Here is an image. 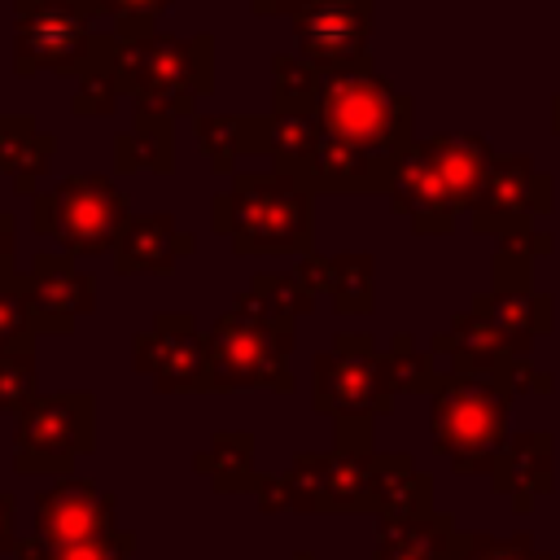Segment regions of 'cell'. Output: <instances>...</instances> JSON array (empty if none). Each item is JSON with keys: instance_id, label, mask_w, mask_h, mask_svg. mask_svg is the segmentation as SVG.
<instances>
[{"instance_id": "cell-1", "label": "cell", "mask_w": 560, "mask_h": 560, "mask_svg": "<svg viewBox=\"0 0 560 560\" xmlns=\"http://www.w3.org/2000/svg\"><path fill=\"white\" fill-rule=\"evenodd\" d=\"M315 184L298 171H241L228 192L214 197V228L236 254L298 258L315 241Z\"/></svg>"}, {"instance_id": "cell-2", "label": "cell", "mask_w": 560, "mask_h": 560, "mask_svg": "<svg viewBox=\"0 0 560 560\" xmlns=\"http://www.w3.org/2000/svg\"><path fill=\"white\" fill-rule=\"evenodd\" d=\"M114 79L136 109L153 114H192V105L214 88V35H171L144 31L114 44Z\"/></svg>"}, {"instance_id": "cell-3", "label": "cell", "mask_w": 560, "mask_h": 560, "mask_svg": "<svg viewBox=\"0 0 560 560\" xmlns=\"http://www.w3.org/2000/svg\"><path fill=\"white\" fill-rule=\"evenodd\" d=\"M512 381L508 368L499 372H442L433 389V451L455 472H490L503 442H508V416H512Z\"/></svg>"}, {"instance_id": "cell-4", "label": "cell", "mask_w": 560, "mask_h": 560, "mask_svg": "<svg viewBox=\"0 0 560 560\" xmlns=\"http://www.w3.org/2000/svg\"><path fill=\"white\" fill-rule=\"evenodd\" d=\"M96 0H13V70L18 74H88L109 66L118 35L96 31Z\"/></svg>"}, {"instance_id": "cell-5", "label": "cell", "mask_w": 560, "mask_h": 560, "mask_svg": "<svg viewBox=\"0 0 560 560\" xmlns=\"http://www.w3.org/2000/svg\"><path fill=\"white\" fill-rule=\"evenodd\" d=\"M210 346V389H293L289 354H293V324L271 319L258 298L245 289L206 332Z\"/></svg>"}, {"instance_id": "cell-6", "label": "cell", "mask_w": 560, "mask_h": 560, "mask_svg": "<svg viewBox=\"0 0 560 560\" xmlns=\"http://www.w3.org/2000/svg\"><path fill=\"white\" fill-rule=\"evenodd\" d=\"M315 118H319L324 136L368 149V153H381L389 162H398L402 149L416 140L411 136V96L372 70L324 74Z\"/></svg>"}, {"instance_id": "cell-7", "label": "cell", "mask_w": 560, "mask_h": 560, "mask_svg": "<svg viewBox=\"0 0 560 560\" xmlns=\"http://www.w3.org/2000/svg\"><path fill=\"white\" fill-rule=\"evenodd\" d=\"M372 446L337 442L332 451H302L289 472L258 481L262 512H372Z\"/></svg>"}, {"instance_id": "cell-8", "label": "cell", "mask_w": 560, "mask_h": 560, "mask_svg": "<svg viewBox=\"0 0 560 560\" xmlns=\"http://www.w3.org/2000/svg\"><path fill=\"white\" fill-rule=\"evenodd\" d=\"M131 219L127 192L109 175H66L52 188L35 192V232L57 241V254L66 258H96L114 254L122 223Z\"/></svg>"}, {"instance_id": "cell-9", "label": "cell", "mask_w": 560, "mask_h": 560, "mask_svg": "<svg viewBox=\"0 0 560 560\" xmlns=\"http://www.w3.org/2000/svg\"><path fill=\"white\" fill-rule=\"evenodd\" d=\"M88 451H96V398L83 389L35 394L13 416L18 472H70Z\"/></svg>"}, {"instance_id": "cell-10", "label": "cell", "mask_w": 560, "mask_h": 560, "mask_svg": "<svg viewBox=\"0 0 560 560\" xmlns=\"http://www.w3.org/2000/svg\"><path fill=\"white\" fill-rule=\"evenodd\" d=\"M394 407L389 354H381L368 337L341 332L332 350L315 354V411L341 420L372 424Z\"/></svg>"}, {"instance_id": "cell-11", "label": "cell", "mask_w": 560, "mask_h": 560, "mask_svg": "<svg viewBox=\"0 0 560 560\" xmlns=\"http://www.w3.org/2000/svg\"><path fill=\"white\" fill-rule=\"evenodd\" d=\"M372 0H306L293 13L298 57H306L319 74L341 70H372V31H376Z\"/></svg>"}, {"instance_id": "cell-12", "label": "cell", "mask_w": 560, "mask_h": 560, "mask_svg": "<svg viewBox=\"0 0 560 560\" xmlns=\"http://www.w3.org/2000/svg\"><path fill=\"white\" fill-rule=\"evenodd\" d=\"M136 372L153 381L158 394H201L210 389V346L197 328L192 315L171 311L158 315L149 332L136 337L131 346Z\"/></svg>"}, {"instance_id": "cell-13", "label": "cell", "mask_w": 560, "mask_h": 560, "mask_svg": "<svg viewBox=\"0 0 560 560\" xmlns=\"http://www.w3.org/2000/svg\"><path fill=\"white\" fill-rule=\"evenodd\" d=\"M547 210H551V175L538 171L529 153H512V158L494 153L481 197L472 201L468 214L477 232H529V223Z\"/></svg>"}, {"instance_id": "cell-14", "label": "cell", "mask_w": 560, "mask_h": 560, "mask_svg": "<svg viewBox=\"0 0 560 560\" xmlns=\"http://www.w3.org/2000/svg\"><path fill=\"white\" fill-rule=\"evenodd\" d=\"M26 315L35 332H74L83 315L96 311V280L66 254H35L26 271H18Z\"/></svg>"}, {"instance_id": "cell-15", "label": "cell", "mask_w": 560, "mask_h": 560, "mask_svg": "<svg viewBox=\"0 0 560 560\" xmlns=\"http://www.w3.org/2000/svg\"><path fill=\"white\" fill-rule=\"evenodd\" d=\"M114 529V494L83 477H61L35 494V538L48 547L92 542Z\"/></svg>"}, {"instance_id": "cell-16", "label": "cell", "mask_w": 560, "mask_h": 560, "mask_svg": "<svg viewBox=\"0 0 560 560\" xmlns=\"http://www.w3.org/2000/svg\"><path fill=\"white\" fill-rule=\"evenodd\" d=\"M389 201L394 210L411 223V232H451L455 219H459V206L455 197L446 192L442 175L433 171L429 153L420 140H411L394 166V179H389Z\"/></svg>"}, {"instance_id": "cell-17", "label": "cell", "mask_w": 560, "mask_h": 560, "mask_svg": "<svg viewBox=\"0 0 560 560\" xmlns=\"http://www.w3.org/2000/svg\"><path fill=\"white\" fill-rule=\"evenodd\" d=\"M192 236L175 228V214H131L114 245L118 276H171L184 254H192Z\"/></svg>"}, {"instance_id": "cell-18", "label": "cell", "mask_w": 560, "mask_h": 560, "mask_svg": "<svg viewBox=\"0 0 560 560\" xmlns=\"http://www.w3.org/2000/svg\"><path fill=\"white\" fill-rule=\"evenodd\" d=\"M433 354L446 359L442 372H499L512 363V350L481 298L472 302V311H459L442 337H433Z\"/></svg>"}, {"instance_id": "cell-19", "label": "cell", "mask_w": 560, "mask_h": 560, "mask_svg": "<svg viewBox=\"0 0 560 560\" xmlns=\"http://www.w3.org/2000/svg\"><path fill=\"white\" fill-rule=\"evenodd\" d=\"M455 542H459V534H455L451 512L381 516L372 560H455Z\"/></svg>"}, {"instance_id": "cell-20", "label": "cell", "mask_w": 560, "mask_h": 560, "mask_svg": "<svg viewBox=\"0 0 560 560\" xmlns=\"http://www.w3.org/2000/svg\"><path fill=\"white\" fill-rule=\"evenodd\" d=\"M494 490L516 503V512H529L538 494L551 490V433H516L503 442L494 459Z\"/></svg>"}, {"instance_id": "cell-21", "label": "cell", "mask_w": 560, "mask_h": 560, "mask_svg": "<svg viewBox=\"0 0 560 560\" xmlns=\"http://www.w3.org/2000/svg\"><path fill=\"white\" fill-rule=\"evenodd\" d=\"M372 512L381 516H420L433 512L429 503V477L416 472L411 455H376L372 459Z\"/></svg>"}, {"instance_id": "cell-22", "label": "cell", "mask_w": 560, "mask_h": 560, "mask_svg": "<svg viewBox=\"0 0 560 560\" xmlns=\"http://www.w3.org/2000/svg\"><path fill=\"white\" fill-rule=\"evenodd\" d=\"M114 166L122 175H136V171L171 175L175 171V127H171V118L153 114V109H136V122L114 140Z\"/></svg>"}, {"instance_id": "cell-23", "label": "cell", "mask_w": 560, "mask_h": 560, "mask_svg": "<svg viewBox=\"0 0 560 560\" xmlns=\"http://www.w3.org/2000/svg\"><path fill=\"white\" fill-rule=\"evenodd\" d=\"M197 140L210 158L214 175H228L241 153H267V118L249 114H197Z\"/></svg>"}, {"instance_id": "cell-24", "label": "cell", "mask_w": 560, "mask_h": 560, "mask_svg": "<svg viewBox=\"0 0 560 560\" xmlns=\"http://www.w3.org/2000/svg\"><path fill=\"white\" fill-rule=\"evenodd\" d=\"M52 153H57V140L44 136L35 118L0 114V175H9L22 192H31V184L52 166Z\"/></svg>"}, {"instance_id": "cell-25", "label": "cell", "mask_w": 560, "mask_h": 560, "mask_svg": "<svg viewBox=\"0 0 560 560\" xmlns=\"http://www.w3.org/2000/svg\"><path fill=\"white\" fill-rule=\"evenodd\" d=\"M319 118L315 114H271L267 118V158L280 171H298V175H315V158H319Z\"/></svg>"}, {"instance_id": "cell-26", "label": "cell", "mask_w": 560, "mask_h": 560, "mask_svg": "<svg viewBox=\"0 0 560 560\" xmlns=\"http://www.w3.org/2000/svg\"><path fill=\"white\" fill-rule=\"evenodd\" d=\"M197 468L228 494H241V490H254L258 477H254V438L249 433H219L201 455H197Z\"/></svg>"}, {"instance_id": "cell-27", "label": "cell", "mask_w": 560, "mask_h": 560, "mask_svg": "<svg viewBox=\"0 0 560 560\" xmlns=\"http://www.w3.org/2000/svg\"><path fill=\"white\" fill-rule=\"evenodd\" d=\"M324 74L306 57H276L271 61V114H315L319 109Z\"/></svg>"}, {"instance_id": "cell-28", "label": "cell", "mask_w": 560, "mask_h": 560, "mask_svg": "<svg viewBox=\"0 0 560 560\" xmlns=\"http://www.w3.org/2000/svg\"><path fill=\"white\" fill-rule=\"evenodd\" d=\"M332 311L341 315H368L376 306L372 289V254H337L332 258Z\"/></svg>"}, {"instance_id": "cell-29", "label": "cell", "mask_w": 560, "mask_h": 560, "mask_svg": "<svg viewBox=\"0 0 560 560\" xmlns=\"http://www.w3.org/2000/svg\"><path fill=\"white\" fill-rule=\"evenodd\" d=\"M249 293H254L258 306H262L271 319H280V324H293L298 315H311V306H315V298L298 284L293 271H258L254 284H249Z\"/></svg>"}, {"instance_id": "cell-30", "label": "cell", "mask_w": 560, "mask_h": 560, "mask_svg": "<svg viewBox=\"0 0 560 560\" xmlns=\"http://www.w3.org/2000/svg\"><path fill=\"white\" fill-rule=\"evenodd\" d=\"M389 354V376H394V394H433L438 381H442V368L433 354H420L416 341L407 332L394 337V346L385 350Z\"/></svg>"}, {"instance_id": "cell-31", "label": "cell", "mask_w": 560, "mask_h": 560, "mask_svg": "<svg viewBox=\"0 0 560 560\" xmlns=\"http://www.w3.org/2000/svg\"><path fill=\"white\" fill-rule=\"evenodd\" d=\"M35 398V337L0 350V411H22Z\"/></svg>"}, {"instance_id": "cell-32", "label": "cell", "mask_w": 560, "mask_h": 560, "mask_svg": "<svg viewBox=\"0 0 560 560\" xmlns=\"http://www.w3.org/2000/svg\"><path fill=\"white\" fill-rule=\"evenodd\" d=\"M455 560H551V551L534 547L529 534L494 538V534H459Z\"/></svg>"}, {"instance_id": "cell-33", "label": "cell", "mask_w": 560, "mask_h": 560, "mask_svg": "<svg viewBox=\"0 0 560 560\" xmlns=\"http://www.w3.org/2000/svg\"><path fill=\"white\" fill-rule=\"evenodd\" d=\"M118 101H122V88L114 79V66H96V70L79 74V88H74L70 109L79 118H109L118 109Z\"/></svg>"}, {"instance_id": "cell-34", "label": "cell", "mask_w": 560, "mask_h": 560, "mask_svg": "<svg viewBox=\"0 0 560 560\" xmlns=\"http://www.w3.org/2000/svg\"><path fill=\"white\" fill-rule=\"evenodd\" d=\"M101 13L114 22V35L118 39H131V35H144L153 31V22L175 4V0H96Z\"/></svg>"}, {"instance_id": "cell-35", "label": "cell", "mask_w": 560, "mask_h": 560, "mask_svg": "<svg viewBox=\"0 0 560 560\" xmlns=\"http://www.w3.org/2000/svg\"><path fill=\"white\" fill-rule=\"evenodd\" d=\"M31 337H35V328H31V315H26L22 280H18V271L0 276V350L18 346V341H31Z\"/></svg>"}, {"instance_id": "cell-36", "label": "cell", "mask_w": 560, "mask_h": 560, "mask_svg": "<svg viewBox=\"0 0 560 560\" xmlns=\"http://www.w3.org/2000/svg\"><path fill=\"white\" fill-rule=\"evenodd\" d=\"M136 551V534L131 529H109L92 542H70V547H52L48 560H131Z\"/></svg>"}, {"instance_id": "cell-37", "label": "cell", "mask_w": 560, "mask_h": 560, "mask_svg": "<svg viewBox=\"0 0 560 560\" xmlns=\"http://www.w3.org/2000/svg\"><path fill=\"white\" fill-rule=\"evenodd\" d=\"M298 284L311 293V298H324L328 284H332V258H319V254H302V262L293 267Z\"/></svg>"}, {"instance_id": "cell-38", "label": "cell", "mask_w": 560, "mask_h": 560, "mask_svg": "<svg viewBox=\"0 0 560 560\" xmlns=\"http://www.w3.org/2000/svg\"><path fill=\"white\" fill-rule=\"evenodd\" d=\"M508 381H512V389H551V376L547 372H534L529 368V359H512L508 363Z\"/></svg>"}, {"instance_id": "cell-39", "label": "cell", "mask_w": 560, "mask_h": 560, "mask_svg": "<svg viewBox=\"0 0 560 560\" xmlns=\"http://www.w3.org/2000/svg\"><path fill=\"white\" fill-rule=\"evenodd\" d=\"M254 4V13H262V18H293L306 0H249Z\"/></svg>"}, {"instance_id": "cell-40", "label": "cell", "mask_w": 560, "mask_h": 560, "mask_svg": "<svg viewBox=\"0 0 560 560\" xmlns=\"http://www.w3.org/2000/svg\"><path fill=\"white\" fill-rule=\"evenodd\" d=\"M0 276H13V219L0 214Z\"/></svg>"}, {"instance_id": "cell-41", "label": "cell", "mask_w": 560, "mask_h": 560, "mask_svg": "<svg viewBox=\"0 0 560 560\" xmlns=\"http://www.w3.org/2000/svg\"><path fill=\"white\" fill-rule=\"evenodd\" d=\"M13 494H4L0 490V551H9L13 547Z\"/></svg>"}, {"instance_id": "cell-42", "label": "cell", "mask_w": 560, "mask_h": 560, "mask_svg": "<svg viewBox=\"0 0 560 560\" xmlns=\"http://www.w3.org/2000/svg\"><path fill=\"white\" fill-rule=\"evenodd\" d=\"M551 127H556V136H560V96L551 101Z\"/></svg>"}]
</instances>
